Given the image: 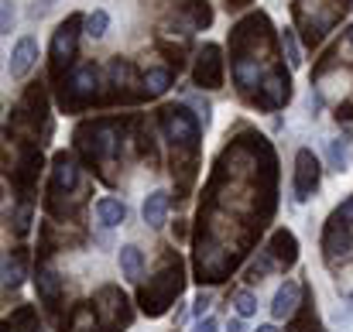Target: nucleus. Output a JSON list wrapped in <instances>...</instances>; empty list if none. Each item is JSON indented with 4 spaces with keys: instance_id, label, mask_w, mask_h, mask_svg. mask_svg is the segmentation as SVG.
<instances>
[{
    "instance_id": "nucleus-1",
    "label": "nucleus",
    "mask_w": 353,
    "mask_h": 332,
    "mask_svg": "<svg viewBox=\"0 0 353 332\" xmlns=\"http://www.w3.org/2000/svg\"><path fill=\"white\" fill-rule=\"evenodd\" d=\"M161 130H165V137L175 147H189L192 151L196 141H199V120L185 107H168V110L161 113Z\"/></svg>"
},
{
    "instance_id": "nucleus-2",
    "label": "nucleus",
    "mask_w": 353,
    "mask_h": 332,
    "mask_svg": "<svg viewBox=\"0 0 353 332\" xmlns=\"http://www.w3.org/2000/svg\"><path fill=\"white\" fill-rule=\"evenodd\" d=\"M316 185H319V161H316V154H312L309 147H302V151L295 154V182H292L295 199L305 203V199L316 192Z\"/></svg>"
},
{
    "instance_id": "nucleus-3",
    "label": "nucleus",
    "mask_w": 353,
    "mask_h": 332,
    "mask_svg": "<svg viewBox=\"0 0 353 332\" xmlns=\"http://www.w3.org/2000/svg\"><path fill=\"white\" fill-rule=\"evenodd\" d=\"M76 28H79V17H69V21L55 31V41H52V69H55V72H59L62 62H69L72 52H76Z\"/></svg>"
},
{
    "instance_id": "nucleus-4",
    "label": "nucleus",
    "mask_w": 353,
    "mask_h": 332,
    "mask_svg": "<svg viewBox=\"0 0 353 332\" xmlns=\"http://www.w3.org/2000/svg\"><path fill=\"white\" fill-rule=\"evenodd\" d=\"M34 62H38V41L28 34V38H21V41L14 45V52H10V62H7L10 79H24Z\"/></svg>"
},
{
    "instance_id": "nucleus-5",
    "label": "nucleus",
    "mask_w": 353,
    "mask_h": 332,
    "mask_svg": "<svg viewBox=\"0 0 353 332\" xmlns=\"http://www.w3.org/2000/svg\"><path fill=\"white\" fill-rule=\"evenodd\" d=\"M220 79H223L220 76V48L216 45H206L203 55H199V62H196V83L203 90H216Z\"/></svg>"
},
{
    "instance_id": "nucleus-6",
    "label": "nucleus",
    "mask_w": 353,
    "mask_h": 332,
    "mask_svg": "<svg viewBox=\"0 0 353 332\" xmlns=\"http://www.w3.org/2000/svg\"><path fill=\"white\" fill-rule=\"evenodd\" d=\"M299 284L295 281H285L278 291H274V302H271V319L274 322H281V319H292L295 315V309H299Z\"/></svg>"
},
{
    "instance_id": "nucleus-7",
    "label": "nucleus",
    "mask_w": 353,
    "mask_h": 332,
    "mask_svg": "<svg viewBox=\"0 0 353 332\" xmlns=\"http://www.w3.org/2000/svg\"><path fill=\"white\" fill-rule=\"evenodd\" d=\"M141 216H144V222H148L151 229H161V226H165V220H168V192L154 189V192L144 199Z\"/></svg>"
},
{
    "instance_id": "nucleus-8",
    "label": "nucleus",
    "mask_w": 353,
    "mask_h": 332,
    "mask_svg": "<svg viewBox=\"0 0 353 332\" xmlns=\"http://www.w3.org/2000/svg\"><path fill=\"white\" fill-rule=\"evenodd\" d=\"M288 100V76H281V72H271L268 79H264V86H261V107H281Z\"/></svg>"
},
{
    "instance_id": "nucleus-9",
    "label": "nucleus",
    "mask_w": 353,
    "mask_h": 332,
    "mask_svg": "<svg viewBox=\"0 0 353 332\" xmlns=\"http://www.w3.org/2000/svg\"><path fill=\"white\" fill-rule=\"evenodd\" d=\"M353 247V236L347 229H340V222L333 220V226L326 229V236H323V250H326V257L330 260H336V257H347Z\"/></svg>"
},
{
    "instance_id": "nucleus-10",
    "label": "nucleus",
    "mask_w": 353,
    "mask_h": 332,
    "mask_svg": "<svg viewBox=\"0 0 353 332\" xmlns=\"http://www.w3.org/2000/svg\"><path fill=\"white\" fill-rule=\"evenodd\" d=\"M52 178H55V189L72 192V189L79 185V168H76V161L65 158V154H59V158H55V168H52Z\"/></svg>"
},
{
    "instance_id": "nucleus-11",
    "label": "nucleus",
    "mask_w": 353,
    "mask_h": 332,
    "mask_svg": "<svg viewBox=\"0 0 353 332\" xmlns=\"http://www.w3.org/2000/svg\"><path fill=\"white\" fill-rule=\"evenodd\" d=\"M93 137H97V144L86 147L90 154H97V158H110V154L117 151V130H114L110 123H97V127H93Z\"/></svg>"
},
{
    "instance_id": "nucleus-12",
    "label": "nucleus",
    "mask_w": 353,
    "mask_h": 332,
    "mask_svg": "<svg viewBox=\"0 0 353 332\" xmlns=\"http://www.w3.org/2000/svg\"><path fill=\"white\" fill-rule=\"evenodd\" d=\"M69 90H72V96H93V90H97V65H79L76 72H72V79H69Z\"/></svg>"
},
{
    "instance_id": "nucleus-13",
    "label": "nucleus",
    "mask_w": 353,
    "mask_h": 332,
    "mask_svg": "<svg viewBox=\"0 0 353 332\" xmlns=\"http://www.w3.org/2000/svg\"><path fill=\"white\" fill-rule=\"evenodd\" d=\"M97 220L103 222L107 229H114V226H120V222L127 220V206H123L120 199H110V196H107V199L97 203Z\"/></svg>"
},
{
    "instance_id": "nucleus-14",
    "label": "nucleus",
    "mask_w": 353,
    "mask_h": 332,
    "mask_svg": "<svg viewBox=\"0 0 353 332\" xmlns=\"http://www.w3.org/2000/svg\"><path fill=\"white\" fill-rule=\"evenodd\" d=\"M234 83L240 90H250V86H257L261 83V69H257V59H247V55H240L234 62Z\"/></svg>"
},
{
    "instance_id": "nucleus-15",
    "label": "nucleus",
    "mask_w": 353,
    "mask_h": 332,
    "mask_svg": "<svg viewBox=\"0 0 353 332\" xmlns=\"http://www.w3.org/2000/svg\"><path fill=\"white\" fill-rule=\"evenodd\" d=\"M141 267H144L141 250H137L134 243L120 247V271H123V278H127V281H137V278H141Z\"/></svg>"
},
{
    "instance_id": "nucleus-16",
    "label": "nucleus",
    "mask_w": 353,
    "mask_h": 332,
    "mask_svg": "<svg viewBox=\"0 0 353 332\" xmlns=\"http://www.w3.org/2000/svg\"><path fill=\"white\" fill-rule=\"evenodd\" d=\"M34 284H38V295L45 298V302H52V298H59V291H62V278L52 271V267H45V271H38V278H34Z\"/></svg>"
},
{
    "instance_id": "nucleus-17",
    "label": "nucleus",
    "mask_w": 353,
    "mask_h": 332,
    "mask_svg": "<svg viewBox=\"0 0 353 332\" xmlns=\"http://www.w3.org/2000/svg\"><path fill=\"white\" fill-rule=\"evenodd\" d=\"M168 86H172V72H168V69H148V72H144V90H148V96H161V93H168Z\"/></svg>"
},
{
    "instance_id": "nucleus-18",
    "label": "nucleus",
    "mask_w": 353,
    "mask_h": 332,
    "mask_svg": "<svg viewBox=\"0 0 353 332\" xmlns=\"http://www.w3.org/2000/svg\"><path fill=\"white\" fill-rule=\"evenodd\" d=\"M83 24H86V38H103L107 28H110V14L107 10H93Z\"/></svg>"
},
{
    "instance_id": "nucleus-19",
    "label": "nucleus",
    "mask_w": 353,
    "mask_h": 332,
    "mask_svg": "<svg viewBox=\"0 0 353 332\" xmlns=\"http://www.w3.org/2000/svg\"><path fill=\"white\" fill-rule=\"evenodd\" d=\"M281 45H285V59H288V65L299 69V65H302V52H299V41H295V31H292V28L281 31Z\"/></svg>"
},
{
    "instance_id": "nucleus-20",
    "label": "nucleus",
    "mask_w": 353,
    "mask_h": 332,
    "mask_svg": "<svg viewBox=\"0 0 353 332\" xmlns=\"http://www.w3.org/2000/svg\"><path fill=\"white\" fill-rule=\"evenodd\" d=\"M350 154H347V141H330V168L333 172H347Z\"/></svg>"
},
{
    "instance_id": "nucleus-21",
    "label": "nucleus",
    "mask_w": 353,
    "mask_h": 332,
    "mask_svg": "<svg viewBox=\"0 0 353 332\" xmlns=\"http://www.w3.org/2000/svg\"><path fill=\"white\" fill-rule=\"evenodd\" d=\"M234 309H236V315H240V319H250V315L257 312V298H254L250 291H236L234 295Z\"/></svg>"
},
{
    "instance_id": "nucleus-22",
    "label": "nucleus",
    "mask_w": 353,
    "mask_h": 332,
    "mask_svg": "<svg viewBox=\"0 0 353 332\" xmlns=\"http://www.w3.org/2000/svg\"><path fill=\"white\" fill-rule=\"evenodd\" d=\"M271 267H274V257L264 250V253H261V257L250 264V271H247V281H261V274H268Z\"/></svg>"
},
{
    "instance_id": "nucleus-23",
    "label": "nucleus",
    "mask_w": 353,
    "mask_h": 332,
    "mask_svg": "<svg viewBox=\"0 0 353 332\" xmlns=\"http://www.w3.org/2000/svg\"><path fill=\"white\" fill-rule=\"evenodd\" d=\"M24 278V267L21 260H3V288H17Z\"/></svg>"
},
{
    "instance_id": "nucleus-24",
    "label": "nucleus",
    "mask_w": 353,
    "mask_h": 332,
    "mask_svg": "<svg viewBox=\"0 0 353 332\" xmlns=\"http://www.w3.org/2000/svg\"><path fill=\"white\" fill-rule=\"evenodd\" d=\"M14 21H17L14 3H10V0H3V10H0V31H3V34H10V31H14Z\"/></svg>"
},
{
    "instance_id": "nucleus-25",
    "label": "nucleus",
    "mask_w": 353,
    "mask_h": 332,
    "mask_svg": "<svg viewBox=\"0 0 353 332\" xmlns=\"http://www.w3.org/2000/svg\"><path fill=\"white\" fill-rule=\"evenodd\" d=\"M333 220L347 222V226H350V222H353V196L347 199V203H340V209H336V216H333Z\"/></svg>"
},
{
    "instance_id": "nucleus-26",
    "label": "nucleus",
    "mask_w": 353,
    "mask_h": 332,
    "mask_svg": "<svg viewBox=\"0 0 353 332\" xmlns=\"http://www.w3.org/2000/svg\"><path fill=\"white\" fill-rule=\"evenodd\" d=\"M28 226H31V209H21V213H17V220H14V229L24 236V233H28Z\"/></svg>"
},
{
    "instance_id": "nucleus-27",
    "label": "nucleus",
    "mask_w": 353,
    "mask_h": 332,
    "mask_svg": "<svg viewBox=\"0 0 353 332\" xmlns=\"http://www.w3.org/2000/svg\"><path fill=\"white\" fill-rule=\"evenodd\" d=\"M196 332H220V322H216L213 315H206V319L196 322Z\"/></svg>"
},
{
    "instance_id": "nucleus-28",
    "label": "nucleus",
    "mask_w": 353,
    "mask_h": 332,
    "mask_svg": "<svg viewBox=\"0 0 353 332\" xmlns=\"http://www.w3.org/2000/svg\"><path fill=\"white\" fill-rule=\"evenodd\" d=\"M210 302H213V295H199V298H196V315H199V319H203V312L210 309Z\"/></svg>"
},
{
    "instance_id": "nucleus-29",
    "label": "nucleus",
    "mask_w": 353,
    "mask_h": 332,
    "mask_svg": "<svg viewBox=\"0 0 353 332\" xmlns=\"http://www.w3.org/2000/svg\"><path fill=\"white\" fill-rule=\"evenodd\" d=\"M227 329H230V332H247V329H243V319H234V322H230Z\"/></svg>"
},
{
    "instance_id": "nucleus-30",
    "label": "nucleus",
    "mask_w": 353,
    "mask_h": 332,
    "mask_svg": "<svg viewBox=\"0 0 353 332\" xmlns=\"http://www.w3.org/2000/svg\"><path fill=\"white\" fill-rule=\"evenodd\" d=\"M257 332H278L274 326H257Z\"/></svg>"
},
{
    "instance_id": "nucleus-31",
    "label": "nucleus",
    "mask_w": 353,
    "mask_h": 332,
    "mask_svg": "<svg viewBox=\"0 0 353 332\" xmlns=\"http://www.w3.org/2000/svg\"><path fill=\"white\" fill-rule=\"evenodd\" d=\"M347 41H350V45H353V28H350V31H347Z\"/></svg>"
},
{
    "instance_id": "nucleus-32",
    "label": "nucleus",
    "mask_w": 353,
    "mask_h": 332,
    "mask_svg": "<svg viewBox=\"0 0 353 332\" xmlns=\"http://www.w3.org/2000/svg\"><path fill=\"white\" fill-rule=\"evenodd\" d=\"M48 3H55V0H41V7H48Z\"/></svg>"
}]
</instances>
